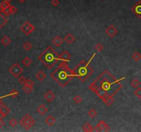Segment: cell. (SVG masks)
I'll return each mask as SVG.
<instances>
[{"label": "cell", "mask_w": 141, "mask_h": 132, "mask_svg": "<svg viewBox=\"0 0 141 132\" xmlns=\"http://www.w3.org/2000/svg\"><path fill=\"white\" fill-rule=\"evenodd\" d=\"M132 12L133 13L138 16L139 18H141V1H139L132 7Z\"/></svg>", "instance_id": "10"}, {"label": "cell", "mask_w": 141, "mask_h": 132, "mask_svg": "<svg viewBox=\"0 0 141 132\" xmlns=\"http://www.w3.org/2000/svg\"><path fill=\"white\" fill-rule=\"evenodd\" d=\"M63 40L68 44H71V43H74V41H75V37H74L72 34L70 33H68L67 34L65 37H64Z\"/></svg>", "instance_id": "15"}, {"label": "cell", "mask_w": 141, "mask_h": 132, "mask_svg": "<svg viewBox=\"0 0 141 132\" xmlns=\"http://www.w3.org/2000/svg\"><path fill=\"white\" fill-rule=\"evenodd\" d=\"M8 1H12V0H8Z\"/></svg>", "instance_id": "44"}, {"label": "cell", "mask_w": 141, "mask_h": 132, "mask_svg": "<svg viewBox=\"0 0 141 132\" xmlns=\"http://www.w3.org/2000/svg\"><path fill=\"white\" fill-rule=\"evenodd\" d=\"M63 43V39L60 36H56L52 39V43L56 47H59Z\"/></svg>", "instance_id": "13"}, {"label": "cell", "mask_w": 141, "mask_h": 132, "mask_svg": "<svg viewBox=\"0 0 141 132\" xmlns=\"http://www.w3.org/2000/svg\"><path fill=\"white\" fill-rule=\"evenodd\" d=\"M1 43L4 46H8L11 43V39L8 36H3L1 39Z\"/></svg>", "instance_id": "20"}, {"label": "cell", "mask_w": 141, "mask_h": 132, "mask_svg": "<svg viewBox=\"0 0 141 132\" xmlns=\"http://www.w3.org/2000/svg\"><path fill=\"white\" fill-rule=\"evenodd\" d=\"M73 100H74V102H75V104L78 105V104H80V103L82 102V101H83V99H82V97H81L80 95H76V96H74Z\"/></svg>", "instance_id": "27"}, {"label": "cell", "mask_w": 141, "mask_h": 132, "mask_svg": "<svg viewBox=\"0 0 141 132\" xmlns=\"http://www.w3.org/2000/svg\"><path fill=\"white\" fill-rule=\"evenodd\" d=\"M20 30L25 34V35L29 36L31 33H32L36 30V28L34 26L32 23H30L28 21H27L21 26Z\"/></svg>", "instance_id": "7"}, {"label": "cell", "mask_w": 141, "mask_h": 132, "mask_svg": "<svg viewBox=\"0 0 141 132\" xmlns=\"http://www.w3.org/2000/svg\"><path fill=\"white\" fill-rule=\"evenodd\" d=\"M35 76H36V78H37V79L38 80V81H43L46 78V73L44 72L43 71L39 70V71L37 72Z\"/></svg>", "instance_id": "17"}, {"label": "cell", "mask_w": 141, "mask_h": 132, "mask_svg": "<svg viewBox=\"0 0 141 132\" xmlns=\"http://www.w3.org/2000/svg\"><path fill=\"white\" fill-rule=\"evenodd\" d=\"M101 1H103V0H101Z\"/></svg>", "instance_id": "45"}, {"label": "cell", "mask_w": 141, "mask_h": 132, "mask_svg": "<svg viewBox=\"0 0 141 132\" xmlns=\"http://www.w3.org/2000/svg\"><path fill=\"white\" fill-rule=\"evenodd\" d=\"M94 49L96 52H102V50L104 49V46L101 44V43H97L95 46H94Z\"/></svg>", "instance_id": "30"}, {"label": "cell", "mask_w": 141, "mask_h": 132, "mask_svg": "<svg viewBox=\"0 0 141 132\" xmlns=\"http://www.w3.org/2000/svg\"><path fill=\"white\" fill-rule=\"evenodd\" d=\"M88 116L90 117L91 118L94 119L96 116H97V112L96 111L95 109H90L89 111H88V113H87Z\"/></svg>", "instance_id": "26"}, {"label": "cell", "mask_w": 141, "mask_h": 132, "mask_svg": "<svg viewBox=\"0 0 141 132\" xmlns=\"http://www.w3.org/2000/svg\"><path fill=\"white\" fill-rule=\"evenodd\" d=\"M10 1H8V0H3V1H2L1 2V3H0V8H1V9L2 11L3 10H5V9L8 8L10 6Z\"/></svg>", "instance_id": "19"}, {"label": "cell", "mask_w": 141, "mask_h": 132, "mask_svg": "<svg viewBox=\"0 0 141 132\" xmlns=\"http://www.w3.org/2000/svg\"><path fill=\"white\" fill-rule=\"evenodd\" d=\"M125 79L123 77L117 79L110 72L104 71L94 82L89 86V89L102 100L107 96H113L123 87L121 81Z\"/></svg>", "instance_id": "1"}, {"label": "cell", "mask_w": 141, "mask_h": 132, "mask_svg": "<svg viewBox=\"0 0 141 132\" xmlns=\"http://www.w3.org/2000/svg\"><path fill=\"white\" fill-rule=\"evenodd\" d=\"M44 99L47 100V102H52L53 100L55 99V94L52 90H48L47 92L44 94Z\"/></svg>", "instance_id": "12"}, {"label": "cell", "mask_w": 141, "mask_h": 132, "mask_svg": "<svg viewBox=\"0 0 141 132\" xmlns=\"http://www.w3.org/2000/svg\"><path fill=\"white\" fill-rule=\"evenodd\" d=\"M71 59V54L67 50H64L63 52L61 54L60 60L63 62H69Z\"/></svg>", "instance_id": "11"}, {"label": "cell", "mask_w": 141, "mask_h": 132, "mask_svg": "<svg viewBox=\"0 0 141 132\" xmlns=\"http://www.w3.org/2000/svg\"><path fill=\"white\" fill-rule=\"evenodd\" d=\"M45 122L46 123V125L49 127H52L56 122V119L52 115H49L45 120Z\"/></svg>", "instance_id": "16"}, {"label": "cell", "mask_w": 141, "mask_h": 132, "mask_svg": "<svg viewBox=\"0 0 141 132\" xmlns=\"http://www.w3.org/2000/svg\"><path fill=\"white\" fill-rule=\"evenodd\" d=\"M102 100L107 106H111L114 102V99L113 98V96H107V97L103 99Z\"/></svg>", "instance_id": "18"}, {"label": "cell", "mask_w": 141, "mask_h": 132, "mask_svg": "<svg viewBox=\"0 0 141 132\" xmlns=\"http://www.w3.org/2000/svg\"><path fill=\"white\" fill-rule=\"evenodd\" d=\"M105 33L108 34V36L110 38H113L117 34L118 30L114 26V25H110L108 28L105 30Z\"/></svg>", "instance_id": "9"}, {"label": "cell", "mask_w": 141, "mask_h": 132, "mask_svg": "<svg viewBox=\"0 0 141 132\" xmlns=\"http://www.w3.org/2000/svg\"><path fill=\"white\" fill-rule=\"evenodd\" d=\"M51 78L62 87L67 86L74 77L72 69H71L66 62L62 61L60 65L51 73Z\"/></svg>", "instance_id": "2"}, {"label": "cell", "mask_w": 141, "mask_h": 132, "mask_svg": "<svg viewBox=\"0 0 141 132\" xmlns=\"http://www.w3.org/2000/svg\"><path fill=\"white\" fill-rule=\"evenodd\" d=\"M8 71L15 78H19V76L24 72V69L19 66V63H15L8 69Z\"/></svg>", "instance_id": "6"}, {"label": "cell", "mask_w": 141, "mask_h": 132, "mask_svg": "<svg viewBox=\"0 0 141 132\" xmlns=\"http://www.w3.org/2000/svg\"><path fill=\"white\" fill-rule=\"evenodd\" d=\"M3 117H4V116H3V115L2 114V113L0 112V119H2Z\"/></svg>", "instance_id": "42"}, {"label": "cell", "mask_w": 141, "mask_h": 132, "mask_svg": "<svg viewBox=\"0 0 141 132\" xmlns=\"http://www.w3.org/2000/svg\"><path fill=\"white\" fill-rule=\"evenodd\" d=\"M95 55L96 53H94L92 57L87 63L84 60H82L77 66H76L74 69H72L74 77H77L81 82H85L92 75V74L94 72V69L91 67L89 64Z\"/></svg>", "instance_id": "4"}, {"label": "cell", "mask_w": 141, "mask_h": 132, "mask_svg": "<svg viewBox=\"0 0 141 132\" xmlns=\"http://www.w3.org/2000/svg\"><path fill=\"white\" fill-rule=\"evenodd\" d=\"M1 12H2V10H1V8H0V14L1 13Z\"/></svg>", "instance_id": "43"}, {"label": "cell", "mask_w": 141, "mask_h": 132, "mask_svg": "<svg viewBox=\"0 0 141 132\" xmlns=\"http://www.w3.org/2000/svg\"><path fill=\"white\" fill-rule=\"evenodd\" d=\"M60 3L59 0H51V4L54 7H57Z\"/></svg>", "instance_id": "37"}, {"label": "cell", "mask_w": 141, "mask_h": 132, "mask_svg": "<svg viewBox=\"0 0 141 132\" xmlns=\"http://www.w3.org/2000/svg\"><path fill=\"white\" fill-rule=\"evenodd\" d=\"M94 127L91 125L90 123H85L84 125L83 126V130L85 132H92L94 130Z\"/></svg>", "instance_id": "23"}, {"label": "cell", "mask_w": 141, "mask_h": 132, "mask_svg": "<svg viewBox=\"0 0 141 132\" xmlns=\"http://www.w3.org/2000/svg\"><path fill=\"white\" fill-rule=\"evenodd\" d=\"M94 129L96 132H108L110 129V126H108L105 121L101 120L94 127Z\"/></svg>", "instance_id": "8"}, {"label": "cell", "mask_w": 141, "mask_h": 132, "mask_svg": "<svg viewBox=\"0 0 141 132\" xmlns=\"http://www.w3.org/2000/svg\"><path fill=\"white\" fill-rule=\"evenodd\" d=\"M19 123H20L21 125L22 126L24 129H26V130H28V129L32 128L35 125L36 120L30 115L26 114V115L24 116V117L21 119Z\"/></svg>", "instance_id": "5"}, {"label": "cell", "mask_w": 141, "mask_h": 132, "mask_svg": "<svg viewBox=\"0 0 141 132\" xmlns=\"http://www.w3.org/2000/svg\"><path fill=\"white\" fill-rule=\"evenodd\" d=\"M24 85H30V86H33L34 85V82L32 81H31L30 79H26V82H25V84H24Z\"/></svg>", "instance_id": "38"}, {"label": "cell", "mask_w": 141, "mask_h": 132, "mask_svg": "<svg viewBox=\"0 0 141 132\" xmlns=\"http://www.w3.org/2000/svg\"><path fill=\"white\" fill-rule=\"evenodd\" d=\"M9 12H10V15H15V13H17V8L15 6H11L9 7Z\"/></svg>", "instance_id": "32"}, {"label": "cell", "mask_w": 141, "mask_h": 132, "mask_svg": "<svg viewBox=\"0 0 141 132\" xmlns=\"http://www.w3.org/2000/svg\"><path fill=\"white\" fill-rule=\"evenodd\" d=\"M18 92H17V90H15V89H12L11 91H10V94H9V95H10L11 97H13V98H15L16 96H18Z\"/></svg>", "instance_id": "35"}, {"label": "cell", "mask_w": 141, "mask_h": 132, "mask_svg": "<svg viewBox=\"0 0 141 132\" xmlns=\"http://www.w3.org/2000/svg\"><path fill=\"white\" fill-rule=\"evenodd\" d=\"M22 63L26 67H30L32 65V60L31 59L30 57L26 56V57H25L24 59L22 60Z\"/></svg>", "instance_id": "22"}, {"label": "cell", "mask_w": 141, "mask_h": 132, "mask_svg": "<svg viewBox=\"0 0 141 132\" xmlns=\"http://www.w3.org/2000/svg\"><path fill=\"white\" fill-rule=\"evenodd\" d=\"M4 125H5V122L2 120V119H0V129H1L3 126H4Z\"/></svg>", "instance_id": "39"}, {"label": "cell", "mask_w": 141, "mask_h": 132, "mask_svg": "<svg viewBox=\"0 0 141 132\" xmlns=\"http://www.w3.org/2000/svg\"><path fill=\"white\" fill-rule=\"evenodd\" d=\"M23 48H24V50H26L27 51H30V50L33 48V46H32V44L30 43V42H26V43H24Z\"/></svg>", "instance_id": "29"}, {"label": "cell", "mask_w": 141, "mask_h": 132, "mask_svg": "<svg viewBox=\"0 0 141 132\" xmlns=\"http://www.w3.org/2000/svg\"><path fill=\"white\" fill-rule=\"evenodd\" d=\"M131 85L134 87V88H137L139 86L141 85V82L137 79H133L131 81Z\"/></svg>", "instance_id": "28"}, {"label": "cell", "mask_w": 141, "mask_h": 132, "mask_svg": "<svg viewBox=\"0 0 141 132\" xmlns=\"http://www.w3.org/2000/svg\"><path fill=\"white\" fill-rule=\"evenodd\" d=\"M132 59L134 60L135 61H138L141 59V54L137 52L134 53V54H133V55H132Z\"/></svg>", "instance_id": "31"}, {"label": "cell", "mask_w": 141, "mask_h": 132, "mask_svg": "<svg viewBox=\"0 0 141 132\" xmlns=\"http://www.w3.org/2000/svg\"><path fill=\"white\" fill-rule=\"evenodd\" d=\"M23 90L26 94H29L30 93L33 91V86H30V85H24L23 87Z\"/></svg>", "instance_id": "24"}, {"label": "cell", "mask_w": 141, "mask_h": 132, "mask_svg": "<svg viewBox=\"0 0 141 132\" xmlns=\"http://www.w3.org/2000/svg\"><path fill=\"white\" fill-rule=\"evenodd\" d=\"M2 105H3V100H2L1 99H0V107H1Z\"/></svg>", "instance_id": "41"}, {"label": "cell", "mask_w": 141, "mask_h": 132, "mask_svg": "<svg viewBox=\"0 0 141 132\" xmlns=\"http://www.w3.org/2000/svg\"><path fill=\"white\" fill-rule=\"evenodd\" d=\"M47 111H48V109L46 107L45 105H40L37 107V112L41 116L45 115V114L47 112Z\"/></svg>", "instance_id": "14"}, {"label": "cell", "mask_w": 141, "mask_h": 132, "mask_svg": "<svg viewBox=\"0 0 141 132\" xmlns=\"http://www.w3.org/2000/svg\"><path fill=\"white\" fill-rule=\"evenodd\" d=\"M7 21H8V19L6 18V16L0 14V29L6 25Z\"/></svg>", "instance_id": "25"}, {"label": "cell", "mask_w": 141, "mask_h": 132, "mask_svg": "<svg viewBox=\"0 0 141 132\" xmlns=\"http://www.w3.org/2000/svg\"><path fill=\"white\" fill-rule=\"evenodd\" d=\"M38 59L44 63L47 69H50L59 61L60 55L52 47L49 46L39 56Z\"/></svg>", "instance_id": "3"}, {"label": "cell", "mask_w": 141, "mask_h": 132, "mask_svg": "<svg viewBox=\"0 0 141 132\" xmlns=\"http://www.w3.org/2000/svg\"><path fill=\"white\" fill-rule=\"evenodd\" d=\"M10 109L7 107L6 105H2L1 107H0V112L2 113V114L3 115V116H6L9 113H10Z\"/></svg>", "instance_id": "21"}, {"label": "cell", "mask_w": 141, "mask_h": 132, "mask_svg": "<svg viewBox=\"0 0 141 132\" xmlns=\"http://www.w3.org/2000/svg\"><path fill=\"white\" fill-rule=\"evenodd\" d=\"M9 125L10 126H11L12 127H15V126L17 125V124H18V122H17V120L15 118H12L10 119V120H9Z\"/></svg>", "instance_id": "33"}, {"label": "cell", "mask_w": 141, "mask_h": 132, "mask_svg": "<svg viewBox=\"0 0 141 132\" xmlns=\"http://www.w3.org/2000/svg\"><path fill=\"white\" fill-rule=\"evenodd\" d=\"M134 94L138 98L141 99V87H137V89L135 90Z\"/></svg>", "instance_id": "34"}, {"label": "cell", "mask_w": 141, "mask_h": 132, "mask_svg": "<svg viewBox=\"0 0 141 132\" xmlns=\"http://www.w3.org/2000/svg\"><path fill=\"white\" fill-rule=\"evenodd\" d=\"M21 3H24L26 2V1H27V0H18Z\"/></svg>", "instance_id": "40"}, {"label": "cell", "mask_w": 141, "mask_h": 132, "mask_svg": "<svg viewBox=\"0 0 141 132\" xmlns=\"http://www.w3.org/2000/svg\"><path fill=\"white\" fill-rule=\"evenodd\" d=\"M26 78L23 76L19 77V79H18V82H19V83L21 84V85H24L25 82H26Z\"/></svg>", "instance_id": "36"}]
</instances>
